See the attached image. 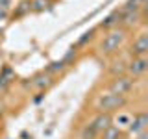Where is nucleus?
<instances>
[{
	"label": "nucleus",
	"mask_w": 148,
	"mask_h": 139,
	"mask_svg": "<svg viewBox=\"0 0 148 139\" xmlns=\"http://www.w3.org/2000/svg\"><path fill=\"white\" fill-rule=\"evenodd\" d=\"M96 106H98L100 113H113V111H119L120 108L126 106V96L108 93V95L100 96V100H98V104H96Z\"/></svg>",
	"instance_id": "nucleus-1"
},
{
	"label": "nucleus",
	"mask_w": 148,
	"mask_h": 139,
	"mask_svg": "<svg viewBox=\"0 0 148 139\" xmlns=\"http://www.w3.org/2000/svg\"><path fill=\"white\" fill-rule=\"evenodd\" d=\"M124 39H126V30H111L102 41V52L111 54L115 50H119V46L124 43Z\"/></svg>",
	"instance_id": "nucleus-2"
},
{
	"label": "nucleus",
	"mask_w": 148,
	"mask_h": 139,
	"mask_svg": "<svg viewBox=\"0 0 148 139\" xmlns=\"http://www.w3.org/2000/svg\"><path fill=\"white\" fill-rule=\"evenodd\" d=\"M132 87H133V78L128 76V74H120V76H117L113 82H111L109 93H113V95H120V96H126V93L132 91Z\"/></svg>",
	"instance_id": "nucleus-3"
},
{
	"label": "nucleus",
	"mask_w": 148,
	"mask_h": 139,
	"mask_svg": "<svg viewBox=\"0 0 148 139\" xmlns=\"http://www.w3.org/2000/svg\"><path fill=\"white\" fill-rule=\"evenodd\" d=\"M126 71H128V76H132V78H139V76H143V74L148 71V58H146V56H139V58H133L132 61L126 65Z\"/></svg>",
	"instance_id": "nucleus-4"
},
{
	"label": "nucleus",
	"mask_w": 148,
	"mask_h": 139,
	"mask_svg": "<svg viewBox=\"0 0 148 139\" xmlns=\"http://www.w3.org/2000/svg\"><path fill=\"white\" fill-rule=\"evenodd\" d=\"M146 126H148V115L146 113H139L135 117H132V122L128 124V130L132 133H135V136H139V133L146 132Z\"/></svg>",
	"instance_id": "nucleus-5"
},
{
	"label": "nucleus",
	"mask_w": 148,
	"mask_h": 139,
	"mask_svg": "<svg viewBox=\"0 0 148 139\" xmlns=\"http://www.w3.org/2000/svg\"><path fill=\"white\" fill-rule=\"evenodd\" d=\"M111 122H113V119H111V115H109V113H98L89 124L96 130V133H102L106 128H109V126H111Z\"/></svg>",
	"instance_id": "nucleus-6"
},
{
	"label": "nucleus",
	"mask_w": 148,
	"mask_h": 139,
	"mask_svg": "<svg viewBox=\"0 0 148 139\" xmlns=\"http://www.w3.org/2000/svg\"><path fill=\"white\" fill-rule=\"evenodd\" d=\"M146 52H148V37L146 34H141L132 45V54L133 58H139V56H146Z\"/></svg>",
	"instance_id": "nucleus-7"
},
{
	"label": "nucleus",
	"mask_w": 148,
	"mask_h": 139,
	"mask_svg": "<svg viewBox=\"0 0 148 139\" xmlns=\"http://www.w3.org/2000/svg\"><path fill=\"white\" fill-rule=\"evenodd\" d=\"M50 83H52V76L43 72V74H37L35 78H32V82L28 83V87H32V89H35V91H43Z\"/></svg>",
	"instance_id": "nucleus-8"
},
{
	"label": "nucleus",
	"mask_w": 148,
	"mask_h": 139,
	"mask_svg": "<svg viewBox=\"0 0 148 139\" xmlns=\"http://www.w3.org/2000/svg\"><path fill=\"white\" fill-rule=\"evenodd\" d=\"M143 9H133V11H120V22L124 26H133L139 22Z\"/></svg>",
	"instance_id": "nucleus-9"
},
{
	"label": "nucleus",
	"mask_w": 148,
	"mask_h": 139,
	"mask_svg": "<svg viewBox=\"0 0 148 139\" xmlns=\"http://www.w3.org/2000/svg\"><path fill=\"white\" fill-rule=\"evenodd\" d=\"M11 80H15V72H13L11 67H4L2 74H0V87H6Z\"/></svg>",
	"instance_id": "nucleus-10"
},
{
	"label": "nucleus",
	"mask_w": 148,
	"mask_h": 139,
	"mask_svg": "<svg viewBox=\"0 0 148 139\" xmlns=\"http://www.w3.org/2000/svg\"><path fill=\"white\" fill-rule=\"evenodd\" d=\"M120 22V11H115L111 13L109 17H106L104 21H102V28H113L115 24H119Z\"/></svg>",
	"instance_id": "nucleus-11"
},
{
	"label": "nucleus",
	"mask_w": 148,
	"mask_h": 139,
	"mask_svg": "<svg viewBox=\"0 0 148 139\" xmlns=\"http://www.w3.org/2000/svg\"><path fill=\"white\" fill-rule=\"evenodd\" d=\"M102 139H120V128L111 124L109 128H106L102 132Z\"/></svg>",
	"instance_id": "nucleus-12"
},
{
	"label": "nucleus",
	"mask_w": 148,
	"mask_h": 139,
	"mask_svg": "<svg viewBox=\"0 0 148 139\" xmlns=\"http://www.w3.org/2000/svg\"><path fill=\"white\" fill-rule=\"evenodd\" d=\"M96 136H98V133H96V130L92 128L91 124H87V126L82 130V139H96Z\"/></svg>",
	"instance_id": "nucleus-13"
},
{
	"label": "nucleus",
	"mask_w": 148,
	"mask_h": 139,
	"mask_svg": "<svg viewBox=\"0 0 148 139\" xmlns=\"http://www.w3.org/2000/svg\"><path fill=\"white\" fill-rule=\"evenodd\" d=\"M65 69V63L63 61H54V63H50V67H48V72L46 74H50V76H52V74H58V72H61Z\"/></svg>",
	"instance_id": "nucleus-14"
},
{
	"label": "nucleus",
	"mask_w": 148,
	"mask_h": 139,
	"mask_svg": "<svg viewBox=\"0 0 148 139\" xmlns=\"http://www.w3.org/2000/svg\"><path fill=\"white\" fill-rule=\"evenodd\" d=\"M30 6H32L34 11H43V9H46L50 6V0H35V2L30 4Z\"/></svg>",
	"instance_id": "nucleus-15"
},
{
	"label": "nucleus",
	"mask_w": 148,
	"mask_h": 139,
	"mask_svg": "<svg viewBox=\"0 0 148 139\" xmlns=\"http://www.w3.org/2000/svg\"><path fill=\"white\" fill-rule=\"evenodd\" d=\"M117 122H119V128H120V126H128V124L132 122V117H130V115H126V113H122V115H119Z\"/></svg>",
	"instance_id": "nucleus-16"
},
{
	"label": "nucleus",
	"mask_w": 148,
	"mask_h": 139,
	"mask_svg": "<svg viewBox=\"0 0 148 139\" xmlns=\"http://www.w3.org/2000/svg\"><path fill=\"white\" fill-rule=\"evenodd\" d=\"M72 58H76V48H71V50H69V52H67V56H65V58L61 59V61H63L65 65H67V63L71 61Z\"/></svg>",
	"instance_id": "nucleus-17"
},
{
	"label": "nucleus",
	"mask_w": 148,
	"mask_h": 139,
	"mask_svg": "<svg viewBox=\"0 0 148 139\" xmlns=\"http://www.w3.org/2000/svg\"><path fill=\"white\" fill-rule=\"evenodd\" d=\"M91 37H92V32H85V34H83V37H82L80 41H78V45H85L87 41L91 39Z\"/></svg>",
	"instance_id": "nucleus-18"
},
{
	"label": "nucleus",
	"mask_w": 148,
	"mask_h": 139,
	"mask_svg": "<svg viewBox=\"0 0 148 139\" xmlns=\"http://www.w3.org/2000/svg\"><path fill=\"white\" fill-rule=\"evenodd\" d=\"M26 9H30V6L24 2V4H21V8H18V11H17V15H22V13L26 11Z\"/></svg>",
	"instance_id": "nucleus-19"
},
{
	"label": "nucleus",
	"mask_w": 148,
	"mask_h": 139,
	"mask_svg": "<svg viewBox=\"0 0 148 139\" xmlns=\"http://www.w3.org/2000/svg\"><path fill=\"white\" fill-rule=\"evenodd\" d=\"M135 139H148V136H146V132H143V133H139Z\"/></svg>",
	"instance_id": "nucleus-20"
},
{
	"label": "nucleus",
	"mask_w": 148,
	"mask_h": 139,
	"mask_svg": "<svg viewBox=\"0 0 148 139\" xmlns=\"http://www.w3.org/2000/svg\"><path fill=\"white\" fill-rule=\"evenodd\" d=\"M120 139H122V137H120Z\"/></svg>",
	"instance_id": "nucleus-21"
}]
</instances>
